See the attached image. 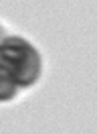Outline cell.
Returning a JSON list of instances; mask_svg holds the SVG:
<instances>
[{"mask_svg":"<svg viewBox=\"0 0 97 134\" xmlns=\"http://www.w3.org/2000/svg\"><path fill=\"white\" fill-rule=\"evenodd\" d=\"M0 69L14 79L18 87H31L40 75V55L26 39L4 37L0 41Z\"/></svg>","mask_w":97,"mask_h":134,"instance_id":"cell-1","label":"cell"},{"mask_svg":"<svg viewBox=\"0 0 97 134\" xmlns=\"http://www.w3.org/2000/svg\"><path fill=\"white\" fill-rule=\"evenodd\" d=\"M18 85L14 83V79L8 75L4 69H0V102H8L16 96Z\"/></svg>","mask_w":97,"mask_h":134,"instance_id":"cell-2","label":"cell"},{"mask_svg":"<svg viewBox=\"0 0 97 134\" xmlns=\"http://www.w3.org/2000/svg\"><path fill=\"white\" fill-rule=\"evenodd\" d=\"M4 37H6V33H4V29H2V26H0V41H2V39H4Z\"/></svg>","mask_w":97,"mask_h":134,"instance_id":"cell-3","label":"cell"}]
</instances>
